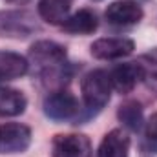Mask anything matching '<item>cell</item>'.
<instances>
[{
	"label": "cell",
	"mask_w": 157,
	"mask_h": 157,
	"mask_svg": "<svg viewBox=\"0 0 157 157\" xmlns=\"http://www.w3.org/2000/svg\"><path fill=\"white\" fill-rule=\"evenodd\" d=\"M112 90L113 88H112L110 73H106L104 70H93V71L86 73L80 82L82 99H84L86 106L91 110L104 108L110 101Z\"/></svg>",
	"instance_id": "1"
},
{
	"label": "cell",
	"mask_w": 157,
	"mask_h": 157,
	"mask_svg": "<svg viewBox=\"0 0 157 157\" xmlns=\"http://www.w3.org/2000/svg\"><path fill=\"white\" fill-rule=\"evenodd\" d=\"M31 60L44 71V75L55 73L66 62V48L53 40H39L29 49Z\"/></svg>",
	"instance_id": "2"
},
{
	"label": "cell",
	"mask_w": 157,
	"mask_h": 157,
	"mask_svg": "<svg viewBox=\"0 0 157 157\" xmlns=\"http://www.w3.org/2000/svg\"><path fill=\"white\" fill-rule=\"evenodd\" d=\"M31 144V130L20 122L0 124V154H22Z\"/></svg>",
	"instance_id": "3"
},
{
	"label": "cell",
	"mask_w": 157,
	"mask_h": 157,
	"mask_svg": "<svg viewBox=\"0 0 157 157\" xmlns=\"http://www.w3.org/2000/svg\"><path fill=\"white\" fill-rule=\"evenodd\" d=\"M53 157H91V143L82 133H60L51 143Z\"/></svg>",
	"instance_id": "4"
},
{
	"label": "cell",
	"mask_w": 157,
	"mask_h": 157,
	"mask_svg": "<svg viewBox=\"0 0 157 157\" xmlns=\"http://www.w3.org/2000/svg\"><path fill=\"white\" fill-rule=\"evenodd\" d=\"M78 112V102L73 93L59 90L44 99V113L53 121H66L75 117Z\"/></svg>",
	"instance_id": "5"
},
{
	"label": "cell",
	"mask_w": 157,
	"mask_h": 157,
	"mask_svg": "<svg viewBox=\"0 0 157 157\" xmlns=\"http://www.w3.org/2000/svg\"><path fill=\"white\" fill-rule=\"evenodd\" d=\"M135 44L133 40L124 39V37H106V39L95 40L90 48L91 55L99 60H115L128 57L130 53H133Z\"/></svg>",
	"instance_id": "6"
},
{
	"label": "cell",
	"mask_w": 157,
	"mask_h": 157,
	"mask_svg": "<svg viewBox=\"0 0 157 157\" xmlns=\"http://www.w3.org/2000/svg\"><path fill=\"white\" fill-rule=\"evenodd\" d=\"M141 78H144V68L139 62L119 64L110 71L112 88L117 90L119 93H130Z\"/></svg>",
	"instance_id": "7"
},
{
	"label": "cell",
	"mask_w": 157,
	"mask_h": 157,
	"mask_svg": "<svg viewBox=\"0 0 157 157\" xmlns=\"http://www.w3.org/2000/svg\"><path fill=\"white\" fill-rule=\"evenodd\" d=\"M104 17H106V20L110 24H115V26H132V24H137L143 18V9L135 2L117 0V2H112L106 7Z\"/></svg>",
	"instance_id": "8"
},
{
	"label": "cell",
	"mask_w": 157,
	"mask_h": 157,
	"mask_svg": "<svg viewBox=\"0 0 157 157\" xmlns=\"http://www.w3.org/2000/svg\"><path fill=\"white\" fill-rule=\"evenodd\" d=\"M130 154V137L122 130H112L104 135L99 144V157H128Z\"/></svg>",
	"instance_id": "9"
},
{
	"label": "cell",
	"mask_w": 157,
	"mask_h": 157,
	"mask_svg": "<svg viewBox=\"0 0 157 157\" xmlns=\"http://www.w3.org/2000/svg\"><path fill=\"white\" fill-rule=\"evenodd\" d=\"M28 60L15 53V51H4L0 49V80H13L20 78L28 73Z\"/></svg>",
	"instance_id": "10"
},
{
	"label": "cell",
	"mask_w": 157,
	"mask_h": 157,
	"mask_svg": "<svg viewBox=\"0 0 157 157\" xmlns=\"http://www.w3.org/2000/svg\"><path fill=\"white\" fill-rule=\"evenodd\" d=\"M39 15L53 26H62L70 17V0H39Z\"/></svg>",
	"instance_id": "11"
},
{
	"label": "cell",
	"mask_w": 157,
	"mask_h": 157,
	"mask_svg": "<svg viewBox=\"0 0 157 157\" xmlns=\"http://www.w3.org/2000/svg\"><path fill=\"white\" fill-rule=\"evenodd\" d=\"M97 17L90 9H80L68 17V20L62 24V29L71 35H90L97 29Z\"/></svg>",
	"instance_id": "12"
},
{
	"label": "cell",
	"mask_w": 157,
	"mask_h": 157,
	"mask_svg": "<svg viewBox=\"0 0 157 157\" xmlns=\"http://www.w3.org/2000/svg\"><path fill=\"white\" fill-rule=\"evenodd\" d=\"M28 101L22 91L13 88H0V115L2 117H17L24 113Z\"/></svg>",
	"instance_id": "13"
},
{
	"label": "cell",
	"mask_w": 157,
	"mask_h": 157,
	"mask_svg": "<svg viewBox=\"0 0 157 157\" xmlns=\"http://www.w3.org/2000/svg\"><path fill=\"white\" fill-rule=\"evenodd\" d=\"M119 121L130 128L132 132H139L144 124V119H143V106L137 102V101H126L119 106L117 112Z\"/></svg>",
	"instance_id": "14"
},
{
	"label": "cell",
	"mask_w": 157,
	"mask_h": 157,
	"mask_svg": "<svg viewBox=\"0 0 157 157\" xmlns=\"http://www.w3.org/2000/svg\"><path fill=\"white\" fill-rule=\"evenodd\" d=\"M146 135L150 141H155L157 143V112L152 113L150 119L146 121Z\"/></svg>",
	"instance_id": "15"
}]
</instances>
